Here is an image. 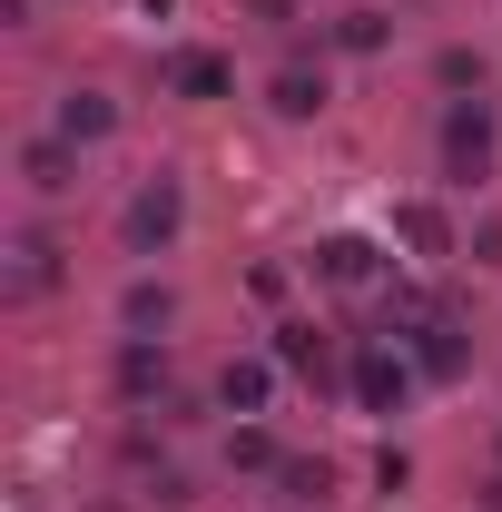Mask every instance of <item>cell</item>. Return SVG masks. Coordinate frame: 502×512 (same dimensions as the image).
Returning <instances> with one entry per match:
<instances>
[{
  "mask_svg": "<svg viewBox=\"0 0 502 512\" xmlns=\"http://www.w3.org/2000/svg\"><path fill=\"white\" fill-rule=\"evenodd\" d=\"M493 158H502L493 109H483V99H453V109H443V178H453V188H483Z\"/></svg>",
  "mask_w": 502,
  "mask_h": 512,
  "instance_id": "1",
  "label": "cell"
},
{
  "mask_svg": "<svg viewBox=\"0 0 502 512\" xmlns=\"http://www.w3.org/2000/svg\"><path fill=\"white\" fill-rule=\"evenodd\" d=\"M178 227H188V188H178V178H148V188L128 197V247L138 256L178 247Z\"/></svg>",
  "mask_w": 502,
  "mask_h": 512,
  "instance_id": "2",
  "label": "cell"
},
{
  "mask_svg": "<svg viewBox=\"0 0 502 512\" xmlns=\"http://www.w3.org/2000/svg\"><path fill=\"white\" fill-rule=\"evenodd\" d=\"M404 394H414L404 345H365V355H355V404H365V414H404Z\"/></svg>",
  "mask_w": 502,
  "mask_h": 512,
  "instance_id": "3",
  "label": "cell"
},
{
  "mask_svg": "<svg viewBox=\"0 0 502 512\" xmlns=\"http://www.w3.org/2000/svg\"><path fill=\"white\" fill-rule=\"evenodd\" d=\"M266 99H276V119H325V99H335V79L306 60H286L276 79H266Z\"/></svg>",
  "mask_w": 502,
  "mask_h": 512,
  "instance_id": "4",
  "label": "cell"
},
{
  "mask_svg": "<svg viewBox=\"0 0 502 512\" xmlns=\"http://www.w3.org/2000/svg\"><path fill=\"white\" fill-rule=\"evenodd\" d=\"M276 365L335 384V345H325V325H315V316H286V325H276Z\"/></svg>",
  "mask_w": 502,
  "mask_h": 512,
  "instance_id": "5",
  "label": "cell"
},
{
  "mask_svg": "<svg viewBox=\"0 0 502 512\" xmlns=\"http://www.w3.org/2000/svg\"><path fill=\"white\" fill-rule=\"evenodd\" d=\"M217 404H227V414H266V404H276V365H266V355H227Z\"/></svg>",
  "mask_w": 502,
  "mask_h": 512,
  "instance_id": "6",
  "label": "cell"
},
{
  "mask_svg": "<svg viewBox=\"0 0 502 512\" xmlns=\"http://www.w3.org/2000/svg\"><path fill=\"white\" fill-rule=\"evenodd\" d=\"M60 138H69V148H99V138H119V99H99V89H69V99H60Z\"/></svg>",
  "mask_w": 502,
  "mask_h": 512,
  "instance_id": "7",
  "label": "cell"
},
{
  "mask_svg": "<svg viewBox=\"0 0 502 512\" xmlns=\"http://www.w3.org/2000/svg\"><path fill=\"white\" fill-rule=\"evenodd\" d=\"M119 394H128V404L168 394V345H158V335H128V345H119Z\"/></svg>",
  "mask_w": 502,
  "mask_h": 512,
  "instance_id": "8",
  "label": "cell"
},
{
  "mask_svg": "<svg viewBox=\"0 0 502 512\" xmlns=\"http://www.w3.org/2000/svg\"><path fill=\"white\" fill-rule=\"evenodd\" d=\"M394 345L414 355V375H434V384L463 375V335H453V325H414V335H394Z\"/></svg>",
  "mask_w": 502,
  "mask_h": 512,
  "instance_id": "9",
  "label": "cell"
},
{
  "mask_svg": "<svg viewBox=\"0 0 502 512\" xmlns=\"http://www.w3.org/2000/svg\"><path fill=\"white\" fill-rule=\"evenodd\" d=\"M168 89H178V99H227L237 69L217 60V50H178V60H168Z\"/></svg>",
  "mask_w": 502,
  "mask_h": 512,
  "instance_id": "10",
  "label": "cell"
},
{
  "mask_svg": "<svg viewBox=\"0 0 502 512\" xmlns=\"http://www.w3.org/2000/svg\"><path fill=\"white\" fill-rule=\"evenodd\" d=\"M20 178L40 197H60L69 178H79V148H69V138H30V148H20Z\"/></svg>",
  "mask_w": 502,
  "mask_h": 512,
  "instance_id": "11",
  "label": "cell"
},
{
  "mask_svg": "<svg viewBox=\"0 0 502 512\" xmlns=\"http://www.w3.org/2000/svg\"><path fill=\"white\" fill-rule=\"evenodd\" d=\"M394 237H404L414 256H453V227H443L434 197H404V207H394Z\"/></svg>",
  "mask_w": 502,
  "mask_h": 512,
  "instance_id": "12",
  "label": "cell"
},
{
  "mask_svg": "<svg viewBox=\"0 0 502 512\" xmlns=\"http://www.w3.org/2000/svg\"><path fill=\"white\" fill-rule=\"evenodd\" d=\"M315 276H325V286H365V276H375V247H365V237H325V247H315Z\"/></svg>",
  "mask_w": 502,
  "mask_h": 512,
  "instance_id": "13",
  "label": "cell"
},
{
  "mask_svg": "<svg viewBox=\"0 0 502 512\" xmlns=\"http://www.w3.org/2000/svg\"><path fill=\"white\" fill-rule=\"evenodd\" d=\"M168 316H178V296H168L158 276H138V286H128V296H119V325H128V335H158V325H168Z\"/></svg>",
  "mask_w": 502,
  "mask_h": 512,
  "instance_id": "14",
  "label": "cell"
},
{
  "mask_svg": "<svg viewBox=\"0 0 502 512\" xmlns=\"http://www.w3.org/2000/svg\"><path fill=\"white\" fill-rule=\"evenodd\" d=\"M384 40H394V20H384V10H345V20H335V50H345V60H375Z\"/></svg>",
  "mask_w": 502,
  "mask_h": 512,
  "instance_id": "15",
  "label": "cell"
},
{
  "mask_svg": "<svg viewBox=\"0 0 502 512\" xmlns=\"http://www.w3.org/2000/svg\"><path fill=\"white\" fill-rule=\"evenodd\" d=\"M227 463H237V473H276L286 453H276V434H266V424H237V434H227Z\"/></svg>",
  "mask_w": 502,
  "mask_h": 512,
  "instance_id": "16",
  "label": "cell"
},
{
  "mask_svg": "<svg viewBox=\"0 0 502 512\" xmlns=\"http://www.w3.org/2000/svg\"><path fill=\"white\" fill-rule=\"evenodd\" d=\"M276 483H286V503H315L335 473H325V463H276Z\"/></svg>",
  "mask_w": 502,
  "mask_h": 512,
  "instance_id": "17",
  "label": "cell"
},
{
  "mask_svg": "<svg viewBox=\"0 0 502 512\" xmlns=\"http://www.w3.org/2000/svg\"><path fill=\"white\" fill-rule=\"evenodd\" d=\"M434 79H443V89H483V60H473V50H443Z\"/></svg>",
  "mask_w": 502,
  "mask_h": 512,
  "instance_id": "18",
  "label": "cell"
},
{
  "mask_svg": "<svg viewBox=\"0 0 502 512\" xmlns=\"http://www.w3.org/2000/svg\"><path fill=\"white\" fill-rule=\"evenodd\" d=\"M375 483H384V493H404V483H414V453L384 444V453H375Z\"/></svg>",
  "mask_w": 502,
  "mask_h": 512,
  "instance_id": "19",
  "label": "cell"
},
{
  "mask_svg": "<svg viewBox=\"0 0 502 512\" xmlns=\"http://www.w3.org/2000/svg\"><path fill=\"white\" fill-rule=\"evenodd\" d=\"M473 266H502V217H483V227H473Z\"/></svg>",
  "mask_w": 502,
  "mask_h": 512,
  "instance_id": "20",
  "label": "cell"
},
{
  "mask_svg": "<svg viewBox=\"0 0 502 512\" xmlns=\"http://www.w3.org/2000/svg\"><path fill=\"white\" fill-rule=\"evenodd\" d=\"M256 20H296V0H256Z\"/></svg>",
  "mask_w": 502,
  "mask_h": 512,
  "instance_id": "21",
  "label": "cell"
},
{
  "mask_svg": "<svg viewBox=\"0 0 502 512\" xmlns=\"http://www.w3.org/2000/svg\"><path fill=\"white\" fill-rule=\"evenodd\" d=\"M138 10H148V20H168V10H178V0H138Z\"/></svg>",
  "mask_w": 502,
  "mask_h": 512,
  "instance_id": "22",
  "label": "cell"
}]
</instances>
